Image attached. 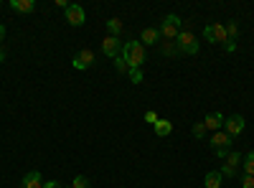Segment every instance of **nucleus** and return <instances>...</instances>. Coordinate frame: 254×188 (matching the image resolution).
<instances>
[{"mask_svg":"<svg viewBox=\"0 0 254 188\" xmlns=\"http://www.w3.org/2000/svg\"><path fill=\"white\" fill-rule=\"evenodd\" d=\"M122 61L127 64V69H142L145 46L140 44V41H127V44H122Z\"/></svg>","mask_w":254,"mask_h":188,"instance_id":"nucleus-1","label":"nucleus"},{"mask_svg":"<svg viewBox=\"0 0 254 188\" xmlns=\"http://www.w3.org/2000/svg\"><path fill=\"white\" fill-rule=\"evenodd\" d=\"M56 5H59V8H64V10H66V8H69L71 3H66V0H56Z\"/></svg>","mask_w":254,"mask_h":188,"instance_id":"nucleus-31","label":"nucleus"},{"mask_svg":"<svg viewBox=\"0 0 254 188\" xmlns=\"http://www.w3.org/2000/svg\"><path fill=\"white\" fill-rule=\"evenodd\" d=\"M0 61H5V51L3 49H0Z\"/></svg>","mask_w":254,"mask_h":188,"instance_id":"nucleus-33","label":"nucleus"},{"mask_svg":"<svg viewBox=\"0 0 254 188\" xmlns=\"http://www.w3.org/2000/svg\"><path fill=\"white\" fill-rule=\"evenodd\" d=\"M160 51H163L165 56H176V54H181V51H178V46L173 44V41H165V44H163V49H160Z\"/></svg>","mask_w":254,"mask_h":188,"instance_id":"nucleus-18","label":"nucleus"},{"mask_svg":"<svg viewBox=\"0 0 254 188\" xmlns=\"http://www.w3.org/2000/svg\"><path fill=\"white\" fill-rule=\"evenodd\" d=\"M115 66H117V71H120V74H125V71H130V69H127V64H125V61H122V56H117V59H115Z\"/></svg>","mask_w":254,"mask_h":188,"instance_id":"nucleus-26","label":"nucleus"},{"mask_svg":"<svg viewBox=\"0 0 254 188\" xmlns=\"http://www.w3.org/2000/svg\"><path fill=\"white\" fill-rule=\"evenodd\" d=\"M44 188H61V183H59V181H46Z\"/></svg>","mask_w":254,"mask_h":188,"instance_id":"nucleus-29","label":"nucleus"},{"mask_svg":"<svg viewBox=\"0 0 254 188\" xmlns=\"http://www.w3.org/2000/svg\"><path fill=\"white\" fill-rule=\"evenodd\" d=\"M3 38H5V26L0 23V41H3Z\"/></svg>","mask_w":254,"mask_h":188,"instance_id":"nucleus-32","label":"nucleus"},{"mask_svg":"<svg viewBox=\"0 0 254 188\" xmlns=\"http://www.w3.org/2000/svg\"><path fill=\"white\" fill-rule=\"evenodd\" d=\"M242 160H244V163H242V165H244V173H247V176H254V150L247 153Z\"/></svg>","mask_w":254,"mask_h":188,"instance_id":"nucleus-15","label":"nucleus"},{"mask_svg":"<svg viewBox=\"0 0 254 188\" xmlns=\"http://www.w3.org/2000/svg\"><path fill=\"white\" fill-rule=\"evenodd\" d=\"M92 64H94V51H89V49H81V51L74 56V69H79V71L89 69Z\"/></svg>","mask_w":254,"mask_h":188,"instance_id":"nucleus-7","label":"nucleus"},{"mask_svg":"<svg viewBox=\"0 0 254 188\" xmlns=\"http://www.w3.org/2000/svg\"><path fill=\"white\" fill-rule=\"evenodd\" d=\"M140 38H142V41H140L142 46H145V44H147V46H153V44H158V41H160V31H155V28H145Z\"/></svg>","mask_w":254,"mask_h":188,"instance_id":"nucleus-13","label":"nucleus"},{"mask_svg":"<svg viewBox=\"0 0 254 188\" xmlns=\"http://www.w3.org/2000/svg\"><path fill=\"white\" fill-rule=\"evenodd\" d=\"M224 49H226V51L231 54V51H234V49H237V44H234V41H226V44H224Z\"/></svg>","mask_w":254,"mask_h":188,"instance_id":"nucleus-30","label":"nucleus"},{"mask_svg":"<svg viewBox=\"0 0 254 188\" xmlns=\"http://www.w3.org/2000/svg\"><path fill=\"white\" fill-rule=\"evenodd\" d=\"M102 51L107 54L110 59H117V54L122 51V41L117 36H107V38L102 41Z\"/></svg>","mask_w":254,"mask_h":188,"instance_id":"nucleus-8","label":"nucleus"},{"mask_svg":"<svg viewBox=\"0 0 254 188\" xmlns=\"http://www.w3.org/2000/svg\"><path fill=\"white\" fill-rule=\"evenodd\" d=\"M127 74H130V81H132V84H142V69H130Z\"/></svg>","mask_w":254,"mask_h":188,"instance_id":"nucleus-21","label":"nucleus"},{"mask_svg":"<svg viewBox=\"0 0 254 188\" xmlns=\"http://www.w3.org/2000/svg\"><path fill=\"white\" fill-rule=\"evenodd\" d=\"M237 33H239V26L234 23V20H231L229 28H226V38H229V41H234V38H237Z\"/></svg>","mask_w":254,"mask_h":188,"instance_id":"nucleus-23","label":"nucleus"},{"mask_svg":"<svg viewBox=\"0 0 254 188\" xmlns=\"http://www.w3.org/2000/svg\"><path fill=\"white\" fill-rule=\"evenodd\" d=\"M242 188H254V176H242Z\"/></svg>","mask_w":254,"mask_h":188,"instance_id":"nucleus-27","label":"nucleus"},{"mask_svg":"<svg viewBox=\"0 0 254 188\" xmlns=\"http://www.w3.org/2000/svg\"><path fill=\"white\" fill-rule=\"evenodd\" d=\"M153 127H155V135H158V137H168V135L173 132V122H168V120L158 117V122L153 125Z\"/></svg>","mask_w":254,"mask_h":188,"instance_id":"nucleus-11","label":"nucleus"},{"mask_svg":"<svg viewBox=\"0 0 254 188\" xmlns=\"http://www.w3.org/2000/svg\"><path fill=\"white\" fill-rule=\"evenodd\" d=\"M242 158H244V155H239L237 150H231V153L226 155V165H231V168H237V165L242 163Z\"/></svg>","mask_w":254,"mask_h":188,"instance_id":"nucleus-19","label":"nucleus"},{"mask_svg":"<svg viewBox=\"0 0 254 188\" xmlns=\"http://www.w3.org/2000/svg\"><path fill=\"white\" fill-rule=\"evenodd\" d=\"M10 8L18 10V13H33L36 3H33V0H10Z\"/></svg>","mask_w":254,"mask_h":188,"instance_id":"nucleus-12","label":"nucleus"},{"mask_svg":"<svg viewBox=\"0 0 254 188\" xmlns=\"http://www.w3.org/2000/svg\"><path fill=\"white\" fill-rule=\"evenodd\" d=\"M178 33H181V18L178 15H165L163 18V23H160V36L165 38V41H173V38H178Z\"/></svg>","mask_w":254,"mask_h":188,"instance_id":"nucleus-3","label":"nucleus"},{"mask_svg":"<svg viewBox=\"0 0 254 188\" xmlns=\"http://www.w3.org/2000/svg\"><path fill=\"white\" fill-rule=\"evenodd\" d=\"M219 173H221V176H229V178H231V176H237V168H231V165H226V163H224Z\"/></svg>","mask_w":254,"mask_h":188,"instance_id":"nucleus-25","label":"nucleus"},{"mask_svg":"<svg viewBox=\"0 0 254 188\" xmlns=\"http://www.w3.org/2000/svg\"><path fill=\"white\" fill-rule=\"evenodd\" d=\"M203 38L208 41V44H216V36H214V23L203 28Z\"/></svg>","mask_w":254,"mask_h":188,"instance_id":"nucleus-22","label":"nucleus"},{"mask_svg":"<svg viewBox=\"0 0 254 188\" xmlns=\"http://www.w3.org/2000/svg\"><path fill=\"white\" fill-rule=\"evenodd\" d=\"M71 188H89V178L87 176H76L71 181Z\"/></svg>","mask_w":254,"mask_h":188,"instance_id":"nucleus-20","label":"nucleus"},{"mask_svg":"<svg viewBox=\"0 0 254 188\" xmlns=\"http://www.w3.org/2000/svg\"><path fill=\"white\" fill-rule=\"evenodd\" d=\"M203 135H206V125L203 122L193 125V137H203Z\"/></svg>","mask_w":254,"mask_h":188,"instance_id":"nucleus-24","label":"nucleus"},{"mask_svg":"<svg viewBox=\"0 0 254 188\" xmlns=\"http://www.w3.org/2000/svg\"><path fill=\"white\" fill-rule=\"evenodd\" d=\"M208 145H211V150H214L219 158H226V155L231 153V137H229L224 130L214 132V137L208 140Z\"/></svg>","mask_w":254,"mask_h":188,"instance_id":"nucleus-2","label":"nucleus"},{"mask_svg":"<svg viewBox=\"0 0 254 188\" xmlns=\"http://www.w3.org/2000/svg\"><path fill=\"white\" fill-rule=\"evenodd\" d=\"M214 36H216V44H226V26H221V23H214Z\"/></svg>","mask_w":254,"mask_h":188,"instance_id":"nucleus-16","label":"nucleus"},{"mask_svg":"<svg viewBox=\"0 0 254 188\" xmlns=\"http://www.w3.org/2000/svg\"><path fill=\"white\" fill-rule=\"evenodd\" d=\"M107 28H110V36H117V38H120V31H122L120 18H110V20H107Z\"/></svg>","mask_w":254,"mask_h":188,"instance_id":"nucleus-17","label":"nucleus"},{"mask_svg":"<svg viewBox=\"0 0 254 188\" xmlns=\"http://www.w3.org/2000/svg\"><path fill=\"white\" fill-rule=\"evenodd\" d=\"M244 127H247V122H244V117H242V115L224 117V132H226L229 137H237V135H242V132H244Z\"/></svg>","mask_w":254,"mask_h":188,"instance_id":"nucleus-5","label":"nucleus"},{"mask_svg":"<svg viewBox=\"0 0 254 188\" xmlns=\"http://www.w3.org/2000/svg\"><path fill=\"white\" fill-rule=\"evenodd\" d=\"M203 125H206V130H214V132H219V130L224 127V115H221V112L208 115V117L203 120Z\"/></svg>","mask_w":254,"mask_h":188,"instance_id":"nucleus-9","label":"nucleus"},{"mask_svg":"<svg viewBox=\"0 0 254 188\" xmlns=\"http://www.w3.org/2000/svg\"><path fill=\"white\" fill-rule=\"evenodd\" d=\"M176 46H178V51L181 54H198V38L193 36V33H186V31H181L178 33V41H176Z\"/></svg>","mask_w":254,"mask_h":188,"instance_id":"nucleus-4","label":"nucleus"},{"mask_svg":"<svg viewBox=\"0 0 254 188\" xmlns=\"http://www.w3.org/2000/svg\"><path fill=\"white\" fill-rule=\"evenodd\" d=\"M145 122H150V125H155V122H158V115H155L153 110H147V112H145Z\"/></svg>","mask_w":254,"mask_h":188,"instance_id":"nucleus-28","label":"nucleus"},{"mask_svg":"<svg viewBox=\"0 0 254 188\" xmlns=\"http://www.w3.org/2000/svg\"><path fill=\"white\" fill-rule=\"evenodd\" d=\"M66 20H69V26L79 28V26H84V20H87V13H84V8L79 3H71L66 8Z\"/></svg>","mask_w":254,"mask_h":188,"instance_id":"nucleus-6","label":"nucleus"},{"mask_svg":"<svg viewBox=\"0 0 254 188\" xmlns=\"http://www.w3.org/2000/svg\"><path fill=\"white\" fill-rule=\"evenodd\" d=\"M23 188H44V178L38 171H31L23 176Z\"/></svg>","mask_w":254,"mask_h":188,"instance_id":"nucleus-10","label":"nucleus"},{"mask_svg":"<svg viewBox=\"0 0 254 188\" xmlns=\"http://www.w3.org/2000/svg\"><path fill=\"white\" fill-rule=\"evenodd\" d=\"M221 178H224V176H221L219 171H208L206 178H203V186H206V188H221Z\"/></svg>","mask_w":254,"mask_h":188,"instance_id":"nucleus-14","label":"nucleus"}]
</instances>
